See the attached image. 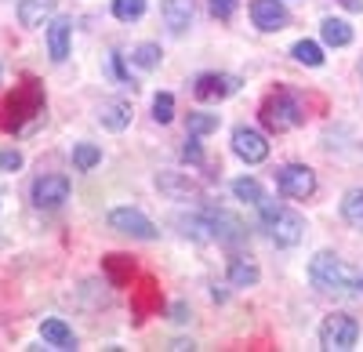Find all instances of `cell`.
<instances>
[{
  "label": "cell",
  "mask_w": 363,
  "mask_h": 352,
  "mask_svg": "<svg viewBox=\"0 0 363 352\" xmlns=\"http://www.w3.org/2000/svg\"><path fill=\"white\" fill-rule=\"evenodd\" d=\"M40 109H44L40 84L37 80H22L15 87V95H8V102L0 106V127H4V131H22Z\"/></svg>",
  "instance_id": "cell-1"
},
{
  "label": "cell",
  "mask_w": 363,
  "mask_h": 352,
  "mask_svg": "<svg viewBox=\"0 0 363 352\" xmlns=\"http://www.w3.org/2000/svg\"><path fill=\"white\" fill-rule=\"evenodd\" d=\"M309 280L320 287V290H359V273L349 269L338 254L330 251H320L309 266Z\"/></svg>",
  "instance_id": "cell-2"
},
{
  "label": "cell",
  "mask_w": 363,
  "mask_h": 352,
  "mask_svg": "<svg viewBox=\"0 0 363 352\" xmlns=\"http://www.w3.org/2000/svg\"><path fill=\"white\" fill-rule=\"evenodd\" d=\"M262 120H265L269 131H277V135H280V131H291V127H298V124H306V106H301V98L291 95V91H277V95L265 98Z\"/></svg>",
  "instance_id": "cell-3"
},
{
  "label": "cell",
  "mask_w": 363,
  "mask_h": 352,
  "mask_svg": "<svg viewBox=\"0 0 363 352\" xmlns=\"http://www.w3.org/2000/svg\"><path fill=\"white\" fill-rule=\"evenodd\" d=\"M356 338H359V324L345 312L327 316L323 327H320V345L327 352H349V348H356Z\"/></svg>",
  "instance_id": "cell-4"
},
{
  "label": "cell",
  "mask_w": 363,
  "mask_h": 352,
  "mask_svg": "<svg viewBox=\"0 0 363 352\" xmlns=\"http://www.w3.org/2000/svg\"><path fill=\"white\" fill-rule=\"evenodd\" d=\"M69 200V178L66 174H40L33 182V208L40 211H55Z\"/></svg>",
  "instance_id": "cell-5"
},
{
  "label": "cell",
  "mask_w": 363,
  "mask_h": 352,
  "mask_svg": "<svg viewBox=\"0 0 363 352\" xmlns=\"http://www.w3.org/2000/svg\"><path fill=\"white\" fill-rule=\"evenodd\" d=\"M265 225H269V237H272V244H280V247H294V244H301V237H306V222H301L294 211H272L269 218H265Z\"/></svg>",
  "instance_id": "cell-6"
},
{
  "label": "cell",
  "mask_w": 363,
  "mask_h": 352,
  "mask_svg": "<svg viewBox=\"0 0 363 352\" xmlns=\"http://www.w3.org/2000/svg\"><path fill=\"white\" fill-rule=\"evenodd\" d=\"M109 229L124 232V237H135V240H157V225L149 222L142 211H135V208L109 211Z\"/></svg>",
  "instance_id": "cell-7"
},
{
  "label": "cell",
  "mask_w": 363,
  "mask_h": 352,
  "mask_svg": "<svg viewBox=\"0 0 363 352\" xmlns=\"http://www.w3.org/2000/svg\"><path fill=\"white\" fill-rule=\"evenodd\" d=\"M236 91H240V76H233V73H203L193 84V95L200 102H222Z\"/></svg>",
  "instance_id": "cell-8"
},
{
  "label": "cell",
  "mask_w": 363,
  "mask_h": 352,
  "mask_svg": "<svg viewBox=\"0 0 363 352\" xmlns=\"http://www.w3.org/2000/svg\"><path fill=\"white\" fill-rule=\"evenodd\" d=\"M277 182H280V193H284V196H294V200H309V196L316 193V174H313L309 167H301V164L280 167Z\"/></svg>",
  "instance_id": "cell-9"
},
{
  "label": "cell",
  "mask_w": 363,
  "mask_h": 352,
  "mask_svg": "<svg viewBox=\"0 0 363 352\" xmlns=\"http://www.w3.org/2000/svg\"><path fill=\"white\" fill-rule=\"evenodd\" d=\"M233 153L240 160H247V164H262L269 157V142L258 131H251V127H236L233 131Z\"/></svg>",
  "instance_id": "cell-10"
},
{
  "label": "cell",
  "mask_w": 363,
  "mask_h": 352,
  "mask_svg": "<svg viewBox=\"0 0 363 352\" xmlns=\"http://www.w3.org/2000/svg\"><path fill=\"white\" fill-rule=\"evenodd\" d=\"M251 18H255V25L262 29V33H280L291 15H287V8L280 4V0H255Z\"/></svg>",
  "instance_id": "cell-11"
},
{
  "label": "cell",
  "mask_w": 363,
  "mask_h": 352,
  "mask_svg": "<svg viewBox=\"0 0 363 352\" xmlns=\"http://www.w3.org/2000/svg\"><path fill=\"white\" fill-rule=\"evenodd\" d=\"M207 218H211V232H215L218 244H240V240H244V222H240L236 215H229V211H207Z\"/></svg>",
  "instance_id": "cell-12"
},
{
  "label": "cell",
  "mask_w": 363,
  "mask_h": 352,
  "mask_svg": "<svg viewBox=\"0 0 363 352\" xmlns=\"http://www.w3.org/2000/svg\"><path fill=\"white\" fill-rule=\"evenodd\" d=\"M69 33H73V22L69 18H55L48 25V51L55 62H66V55H69Z\"/></svg>",
  "instance_id": "cell-13"
},
{
  "label": "cell",
  "mask_w": 363,
  "mask_h": 352,
  "mask_svg": "<svg viewBox=\"0 0 363 352\" xmlns=\"http://www.w3.org/2000/svg\"><path fill=\"white\" fill-rule=\"evenodd\" d=\"M164 22L171 33H186L193 25V0H164Z\"/></svg>",
  "instance_id": "cell-14"
},
{
  "label": "cell",
  "mask_w": 363,
  "mask_h": 352,
  "mask_svg": "<svg viewBox=\"0 0 363 352\" xmlns=\"http://www.w3.org/2000/svg\"><path fill=\"white\" fill-rule=\"evenodd\" d=\"M40 338H44L51 348H62V352L77 348V334L62 324V319H44V324H40Z\"/></svg>",
  "instance_id": "cell-15"
},
{
  "label": "cell",
  "mask_w": 363,
  "mask_h": 352,
  "mask_svg": "<svg viewBox=\"0 0 363 352\" xmlns=\"http://www.w3.org/2000/svg\"><path fill=\"white\" fill-rule=\"evenodd\" d=\"M99 124L109 131H124L131 124V106L128 102H102L99 106Z\"/></svg>",
  "instance_id": "cell-16"
},
{
  "label": "cell",
  "mask_w": 363,
  "mask_h": 352,
  "mask_svg": "<svg viewBox=\"0 0 363 352\" xmlns=\"http://www.w3.org/2000/svg\"><path fill=\"white\" fill-rule=\"evenodd\" d=\"M157 186H160V193H167L171 200H189V196H196V186H193L189 178H182L178 171H164L160 178H157Z\"/></svg>",
  "instance_id": "cell-17"
},
{
  "label": "cell",
  "mask_w": 363,
  "mask_h": 352,
  "mask_svg": "<svg viewBox=\"0 0 363 352\" xmlns=\"http://www.w3.org/2000/svg\"><path fill=\"white\" fill-rule=\"evenodd\" d=\"M55 11V0H22L18 4V22L22 25H44V18Z\"/></svg>",
  "instance_id": "cell-18"
},
{
  "label": "cell",
  "mask_w": 363,
  "mask_h": 352,
  "mask_svg": "<svg viewBox=\"0 0 363 352\" xmlns=\"http://www.w3.org/2000/svg\"><path fill=\"white\" fill-rule=\"evenodd\" d=\"M258 266H255V261L251 258H233L229 261V283L233 287H255L258 283Z\"/></svg>",
  "instance_id": "cell-19"
},
{
  "label": "cell",
  "mask_w": 363,
  "mask_h": 352,
  "mask_svg": "<svg viewBox=\"0 0 363 352\" xmlns=\"http://www.w3.org/2000/svg\"><path fill=\"white\" fill-rule=\"evenodd\" d=\"M320 33H323V44H330V47H345V44H352V25L342 22V18H327V22L320 25Z\"/></svg>",
  "instance_id": "cell-20"
},
{
  "label": "cell",
  "mask_w": 363,
  "mask_h": 352,
  "mask_svg": "<svg viewBox=\"0 0 363 352\" xmlns=\"http://www.w3.org/2000/svg\"><path fill=\"white\" fill-rule=\"evenodd\" d=\"M342 218L352 229H363V189H349L342 196Z\"/></svg>",
  "instance_id": "cell-21"
},
{
  "label": "cell",
  "mask_w": 363,
  "mask_h": 352,
  "mask_svg": "<svg viewBox=\"0 0 363 352\" xmlns=\"http://www.w3.org/2000/svg\"><path fill=\"white\" fill-rule=\"evenodd\" d=\"M106 276H109V283H128L131 276H135V266H131V258H124V254H109L106 258Z\"/></svg>",
  "instance_id": "cell-22"
},
{
  "label": "cell",
  "mask_w": 363,
  "mask_h": 352,
  "mask_svg": "<svg viewBox=\"0 0 363 352\" xmlns=\"http://www.w3.org/2000/svg\"><path fill=\"white\" fill-rule=\"evenodd\" d=\"M99 164H102V149H99V145H91V142L73 145V167L77 171H95Z\"/></svg>",
  "instance_id": "cell-23"
},
{
  "label": "cell",
  "mask_w": 363,
  "mask_h": 352,
  "mask_svg": "<svg viewBox=\"0 0 363 352\" xmlns=\"http://www.w3.org/2000/svg\"><path fill=\"white\" fill-rule=\"evenodd\" d=\"M182 232L193 240H215V232H211V218L207 215H193V218H182Z\"/></svg>",
  "instance_id": "cell-24"
},
{
  "label": "cell",
  "mask_w": 363,
  "mask_h": 352,
  "mask_svg": "<svg viewBox=\"0 0 363 352\" xmlns=\"http://www.w3.org/2000/svg\"><path fill=\"white\" fill-rule=\"evenodd\" d=\"M291 55L298 58L301 66H323V51H320V44H313V40H298V44L291 47Z\"/></svg>",
  "instance_id": "cell-25"
},
{
  "label": "cell",
  "mask_w": 363,
  "mask_h": 352,
  "mask_svg": "<svg viewBox=\"0 0 363 352\" xmlns=\"http://www.w3.org/2000/svg\"><path fill=\"white\" fill-rule=\"evenodd\" d=\"M233 193H236V200H244V203H255V208H258V203H262V186L255 182V178H236L233 182Z\"/></svg>",
  "instance_id": "cell-26"
},
{
  "label": "cell",
  "mask_w": 363,
  "mask_h": 352,
  "mask_svg": "<svg viewBox=\"0 0 363 352\" xmlns=\"http://www.w3.org/2000/svg\"><path fill=\"white\" fill-rule=\"evenodd\" d=\"M113 15L120 22H135L145 15V0H113Z\"/></svg>",
  "instance_id": "cell-27"
},
{
  "label": "cell",
  "mask_w": 363,
  "mask_h": 352,
  "mask_svg": "<svg viewBox=\"0 0 363 352\" xmlns=\"http://www.w3.org/2000/svg\"><path fill=\"white\" fill-rule=\"evenodd\" d=\"M218 131V113H189V135H211Z\"/></svg>",
  "instance_id": "cell-28"
},
{
  "label": "cell",
  "mask_w": 363,
  "mask_h": 352,
  "mask_svg": "<svg viewBox=\"0 0 363 352\" xmlns=\"http://www.w3.org/2000/svg\"><path fill=\"white\" fill-rule=\"evenodd\" d=\"M131 62H135V66H142V69L160 66V47H157V44H138V47L131 51Z\"/></svg>",
  "instance_id": "cell-29"
},
{
  "label": "cell",
  "mask_w": 363,
  "mask_h": 352,
  "mask_svg": "<svg viewBox=\"0 0 363 352\" xmlns=\"http://www.w3.org/2000/svg\"><path fill=\"white\" fill-rule=\"evenodd\" d=\"M160 305V295H157V283L153 280H142V287H138V316H145L149 309H157Z\"/></svg>",
  "instance_id": "cell-30"
},
{
  "label": "cell",
  "mask_w": 363,
  "mask_h": 352,
  "mask_svg": "<svg viewBox=\"0 0 363 352\" xmlns=\"http://www.w3.org/2000/svg\"><path fill=\"white\" fill-rule=\"evenodd\" d=\"M153 116H157V124H171L174 120V98L167 91L153 98Z\"/></svg>",
  "instance_id": "cell-31"
},
{
  "label": "cell",
  "mask_w": 363,
  "mask_h": 352,
  "mask_svg": "<svg viewBox=\"0 0 363 352\" xmlns=\"http://www.w3.org/2000/svg\"><path fill=\"white\" fill-rule=\"evenodd\" d=\"M207 4H211V11H215V18H222V22H229L233 11H236V0H207Z\"/></svg>",
  "instance_id": "cell-32"
},
{
  "label": "cell",
  "mask_w": 363,
  "mask_h": 352,
  "mask_svg": "<svg viewBox=\"0 0 363 352\" xmlns=\"http://www.w3.org/2000/svg\"><path fill=\"white\" fill-rule=\"evenodd\" d=\"M22 167V153L18 149H4L0 153V171H18Z\"/></svg>",
  "instance_id": "cell-33"
},
{
  "label": "cell",
  "mask_w": 363,
  "mask_h": 352,
  "mask_svg": "<svg viewBox=\"0 0 363 352\" xmlns=\"http://www.w3.org/2000/svg\"><path fill=\"white\" fill-rule=\"evenodd\" d=\"M186 160L200 164V142H196V135H189V142H186Z\"/></svg>",
  "instance_id": "cell-34"
},
{
  "label": "cell",
  "mask_w": 363,
  "mask_h": 352,
  "mask_svg": "<svg viewBox=\"0 0 363 352\" xmlns=\"http://www.w3.org/2000/svg\"><path fill=\"white\" fill-rule=\"evenodd\" d=\"M342 8H349V11H363V0H338Z\"/></svg>",
  "instance_id": "cell-35"
},
{
  "label": "cell",
  "mask_w": 363,
  "mask_h": 352,
  "mask_svg": "<svg viewBox=\"0 0 363 352\" xmlns=\"http://www.w3.org/2000/svg\"><path fill=\"white\" fill-rule=\"evenodd\" d=\"M171 312H174V316H171V319H178V324H182V319H189V316H186V305H174V309H171Z\"/></svg>",
  "instance_id": "cell-36"
}]
</instances>
